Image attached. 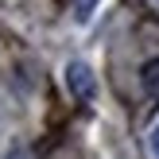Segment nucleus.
Returning <instances> with one entry per match:
<instances>
[{
	"mask_svg": "<svg viewBox=\"0 0 159 159\" xmlns=\"http://www.w3.org/2000/svg\"><path fill=\"white\" fill-rule=\"evenodd\" d=\"M8 159H31L27 152H12V155H8Z\"/></svg>",
	"mask_w": 159,
	"mask_h": 159,
	"instance_id": "obj_5",
	"label": "nucleus"
},
{
	"mask_svg": "<svg viewBox=\"0 0 159 159\" xmlns=\"http://www.w3.org/2000/svg\"><path fill=\"white\" fill-rule=\"evenodd\" d=\"M148 144H152V155L159 159V124H155V128H152V136H148Z\"/></svg>",
	"mask_w": 159,
	"mask_h": 159,
	"instance_id": "obj_4",
	"label": "nucleus"
},
{
	"mask_svg": "<svg viewBox=\"0 0 159 159\" xmlns=\"http://www.w3.org/2000/svg\"><path fill=\"white\" fill-rule=\"evenodd\" d=\"M66 85H70L74 97L89 101L93 97V74H89V66H85V62H70L66 66Z\"/></svg>",
	"mask_w": 159,
	"mask_h": 159,
	"instance_id": "obj_1",
	"label": "nucleus"
},
{
	"mask_svg": "<svg viewBox=\"0 0 159 159\" xmlns=\"http://www.w3.org/2000/svg\"><path fill=\"white\" fill-rule=\"evenodd\" d=\"M93 4H97V0H78V20H89V12H93Z\"/></svg>",
	"mask_w": 159,
	"mask_h": 159,
	"instance_id": "obj_3",
	"label": "nucleus"
},
{
	"mask_svg": "<svg viewBox=\"0 0 159 159\" xmlns=\"http://www.w3.org/2000/svg\"><path fill=\"white\" fill-rule=\"evenodd\" d=\"M140 89L148 97H159V58H148L140 66Z\"/></svg>",
	"mask_w": 159,
	"mask_h": 159,
	"instance_id": "obj_2",
	"label": "nucleus"
}]
</instances>
